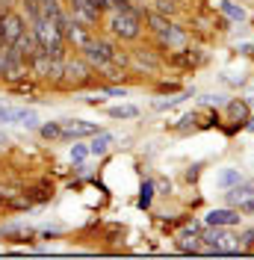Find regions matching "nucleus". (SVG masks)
I'll return each instance as SVG.
<instances>
[{
    "label": "nucleus",
    "instance_id": "1",
    "mask_svg": "<svg viewBox=\"0 0 254 260\" xmlns=\"http://www.w3.org/2000/svg\"><path fill=\"white\" fill-rule=\"evenodd\" d=\"M145 9H130V12H115V9H110L107 15H104V21H101V27H107V32H110L115 42H121V45H127V42H139L145 32Z\"/></svg>",
    "mask_w": 254,
    "mask_h": 260
},
{
    "label": "nucleus",
    "instance_id": "2",
    "mask_svg": "<svg viewBox=\"0 0 254 260\" xmlns=\"http://www.w3.org/2000/svg\"><path fill=\"white\" fill-rule=\"evenodd\" d=\"M89 86H95V68H92V62L83 53L65 56L62 80H59L56 89H62V92H80V89H89Z\"/></svg>",
    "mask_w": 254,
    "mask_h": 260
},
{
    "label": "nucleus",
    "instance_id": "3",
    "mask_svg": "<svg viewBox=\"0 0 254 260\" xmlns=\"http://www.w3.org/2000/svg\"><path fill=\"white\" fill-rule=\"evenodd\" d=\"M30 27H33V32H36L39 48L45 50L48 56H56V59H65V56H68V45H65L62 30H59L50 18H36Z\"/></svg>",
    "mask_w": 254,
    "mask_h": 260
},
{
    "label": "nucleus",
    "instance_id": "4",
    "mask_svg": "<svg viewBox=\"0 0 254 260\" xmlns=\"http://www.w3.org/2000/svg\"><path fill=\"white\" fill-rule=\"evenodd\" d=\"M27 62H30V77L33 80H39L42 86H53V89L59 86L65 59H56V56H48L45 50H39V53L30 56Z\"/></svg>",
    "mask_w": 254,
    "mask_h": 260
},
{
    "label": "nucleus",
    "instance_id": "5",
    "mask_svg": "<svg viewBox=\"0 0 254 260\" xmlns=\"http://www.w3.org/2000/svg\"><path fill=\"white\" fill-rule=\"evenodd\" d=\"M118 48H121V42H115L112 36H98V32H95V36H92V42L80 50V53H83V56L92 62V68H98V65L110 62Z\"/></svg>",
    "mask_w": 254,
    "mask_h": 260
},
{
    "label": "nucleus",
    "instance_id": "6",
    "mask_svg": "<svg viewBox=\"0 0 254 260\" xmlns=\"http://www.w3.org/2000/svg\"><path fill=\"white\" fill-rule=\"evenodd\" d=\"M30 27V21L24 18L21 9H6L3 21H0V45H15L18 36Z\"/></svg>",
    "mask_w": 254,
    "mask_h": 260
},
{
    "label": "nucleus",
    "instance_id": "7",
    "mask_svg": "<svg viewBox=\"0 0 254 260\" xmlns=\"http://www.w3.org/2000/svg\"><path fill=\"white\" fill-rule=\"evenodd\" d=\"M65 9H68V15L74 18V21L86 24L89 30L101 27V21H104V15L98 12V9L92 6V3H89V0H65Z\"/></svg>",
    "mask_w": 254,
    "mask_h": 260
},
{
    "label": "nucleus",
    "instance_id": "8",
    "mask_svg": "<svg viewBox=\"0 0 254 260\" xmlns=\"http://www.w3.org/2000/svg\"><path fill=\"white\" fill-rule=\"evenodd\" d=\"M248 118H251V110H248V104H245L242 98L228 101V107H225V121H231V124H225V133L245 130V121H248Z\"/></svg>",
    "mask_w": 254,
    "mask_h": 260
},
{
    "label": "nucleus",
    "instance_id": "9",
    "mask_svg": "<svg viewBox=\"0 0 254 260\" xmlns=\"http://www.w3.org/2000/svg\"><path fill=\"white\" fill-rule=\"evenodd\" d=\"M59 127H62V142H71V139H89V136H95L98 130H101L95 121H83V118H62Z\"/></svg>",
    "mask_w": 254,
    "mask_h": 260
},
{
    "label": "nucleus",
    "instance_id": "10",
    "mask_svg": "<svg viewBox=\"0 0 254 260\" xmlns=\"http://www.w3.org/2000/svg\"><path fill=\"white\" fill-rule=\"evenodd\" d=\"M62 36H65V45H68V50L74 48V50L80 53V50H83L86 45H89V42H92V36H95V30H89L86 24H80V21H74V18H71V21L65 24Z\"/></svg>",
    "mask_w": 254,
    "mask_h": 260
},
{
    "label": "nucleus",
    "instance_id": "11",
    "mask_svg": "<svg viewBox=\"0 0 254 260\" xmlns=\"http://www.w3.org/2000/svg\"><path fill=\"white\" fill-rule=\"evenodd\" d=\"M130 68L133 71H148V74H157L163 68V56L157 50H145V48H136L130 50Z\"/></svg>",
    "mask_w": 254,
    "mask_h": 260
},
{
    "label": "nucleus",
    "instance_id": "12",
    "mask_svg": "<svg viewBox=\"0 0 254 260\" xmlns=\"http://www.w3.org/2000/svg\"><path fill=\"white\" fill-rule=\"evenodd\" d=\"M169 62L177 65V68H186V71H192V68H198V65L204 62V53L198 48H192V45H183V48H177L172 56H169Z\"/></svg>",
    "mask_w": 254,
    "mask_h": 260
},
{
    "label": "nucleus",
    "instance_id": "13",
    "mask_svg": "<svg viewBox=\"0 0 254 260\" xmlns=\"http://www.w3.org/2000/svg\"><path fill=\"white\" fill-rule=\"evenodd\" d=\"M242 222V213L237 207H219V210H210L204 219V225H222V228H234Z\"/></svg>",
    "mask_w": 254,
    "mask_h": 260
},
{
    "label": "nucleus",
    "instance_id": "14",
    "mask_svg": "<svg viewBox=\"0 0 254 260\" xmlns=\"http://www.w3.org/2000/svg\"><path fill=\"white\" fill-rule=\"evenodd\" d=\"M0 240H6V243H33V240H36V231L27 228V225L9 222V225L0 228Z\"/></svg>",
    "mask_w": 254,
    "mask_h": 260
},
{
    "label": "nucleus",
    "instance_id": "15",
    "mask_svg": "<svg viewBox=\"0 0 254 260\" xmlns=\"http://www.w3.org/2000/svg\"><path fill=\"white\" fill-rule=\"evenodd\" d=\"M12 48H15L24 59H30V56H36V53L42 50V48H39V42H36V32H33V27H27V30L18 36V42L12 45Z\"/></svg>",
    "mask_w": 254,
    "mask_h": 260
},
{
    "label": "nucleus",
    "instance_id": "16",
    "mask_svg": "<svg viewBox=\"0 0 254 260\" xmlns=\"http://www.w3.org/2000/svg\"><path fill=\"white\" fill-rule=\"evenodd\" d=\"M39 89H42V83L33 80V77H24V80H18V83H9V92H12L15 98H27V101H36Z\"/></svg>",
    "mask_w": 254,
    "mask_h": 260
},
{
    "label": "nucleus",
    "instance_id": "17",
    "mask_svg": "<svg viewBox=\"0 0 254 260\" xmlns=\"http://www.w3.org/2000/svg\"><path fill=\"white\" fill-rule=\"evenodd\" d=\"M225 192H228V204H231V207H237V204H242L245 198H251V195H254V180L242 178L237 186H231V189H225Z\"/></svg>",
    "mask_w": 254,
    "mask_h": 260
},
{
    "label": "nucleus",
    "instance_id": "18",
    "mask_svg": "<svg viewBox=\"0 0 254 260\" xmlns=\"http://www.w3.org/2000/svg\"><path fill=\"white\" fill-rule=\"evenodd\" d=\"M89 139H92V142H89V154H92V157H104V154L110 151V145H112L115 136L107 133V130H98L95 136H89Z\"/></svg>",
    "mask_w": 254,
    "mask_h": 260
},
{
    "label": "nucleus",
    "instance_id": "19",
    "mask_svg": "<svg viewBox=\"0 0 254 260\" xmlns=\"http://www.w3.org/2000/svg\"><path fill=\"white\" fill-rule=\"evenodd\" d=\"M39 136H42L45 142H62V127H59V121L39 124Z\"/></svg>",
    "mask_w": 254,
    "mask_h": 260
},
{
    "label": "nucleus",
    "instance_id": "20",
    "mask_svg": "<svg viewBox=\"0 0 254 260\" xmlns=\"http://www.w3.org/2000/svg\"><path fill=\"white\" fill-rule=\"evenodd\" d=\"M239 180H242V172H239V169H222L219 178H216V183H219L222 189H231V186H237Z\"/></svg>",
    "mask_w": 254,
    "mask_h": 260
},
{
    "label": "nucleus",
    "instance_id": "21",
    "mask_svg": "<svg viewBox=\"0 0 254 260\" xmlns=\"http://www.w3.org/2000/svg\"><path fill=\"white\" fill-rule=\"evenodd\" d=\"M107 115H110V118H121V121H124V118H136V115H139V107H133V104L110 107V110H107Z\"/></svg>",
    "mask_w": 254,
    "mask_h": 260
},
{
    "label": "nucleus",
    "instance_id": "22",
    "mask_svg": "<svg viewBox=\"0 0 254 260\" xmlns=\"http://www.w3.org/2000/svg\"><path fill=\"white\" fill-rule=\"evenodd\" d=\"M18 9L24 12L27 21H36V18H42V6H39V0H18Z\"/></svg>",
    "mask_w": 254,
    "mask_h": 260
},
{
    "label": "nucleus",
    "instance_id": "23",
    "mask_svg": "<svg viewBox=\"0 0 254 260\" xmlns=\"http://www.w3.org/2000/svg\"><path fill=\"white\" fill-rule=\"evenodd\" d=\"M219 9H222L231 21H245V18H248V12H245L242 6H237V3H231V0H222V3H219Z\"/></svg>",
    "mask_w": 254,
    "mask_h": 260
},
{
    "label": "nucleus",
    "instance_id": "24",
    "mask_svg": "<svg viewBox=\"0 0 254 260\" xmlns=\"http://www.w3.org/2000/svg\"><path fill=\"white\" fill-rule=\"evenodd\" d=\"M15 124H21V127H27V130H36L39 127V115H36V110L21 107V110H18V121Z\"/></svg>",
    "mask_w": 254,
    "mask_h": 260
},
{
    "label": "nucleus",
    "instance_id": "25",
    "mask_svg": "<svg viewBox=\"0 0 254 260\" xmlns=\"http://www.w3.org/2000/svg\"><path fill=\"white\" fill-rule=\"evenodd\" d=\"M154 12H160V15H169V18H175L183 6H177L175 0H154V6H151Z\"/></svg>",
    "mask_w": 254,
    "mask_h": 260
},
{
    "label": "nucleus",
    "instance_id": "26",
    "mask_svg": "<svg viewBox=\"0 0 254 260\" xmlns=\"http://www.w3.org/2000/svg\"><path fill=\"white\" fill-rule=\"evenodd\" d=\"M151 201H154V180H145L142 189H139V201H136V204H139L142 210H148V207H151Z\"/></svg>",
    "mask_w": 254,
    "mask_h": 260
},
{
    "label": "nucleus",
    "instance_id": "27",
    "mask_svg": "<svg viewBox=\"0 0 254 260\" xmlns=\"http://www.w3.org/2000/svg\"><path fill=\"white\" fill-rule=\"evenodd\" d=\"M86 157H92V154H89V145H80L77 139H74V145H71V160H74V162H83Z\"/></svg>",
    "mask_w": 254,
    "mask_h": 260
},
{
    "label": "nucleus",
    "instance_id": "28",
    "mask_svg": "<svg viewBox=\"0 0 254 260\" xmlns=\"http://www.w3.org/2000/svg\"><path fill=\"white\" fill-rule=\"evenodd\" d=\"M101 92H104V95H112V98H124L127 95L124 86H101Z\"/></svg>",
    "mask_w": 254,
    "mask_h": 260
},
{
    "label": "nucleus",
    "instance_id": "29",
    "mask_svg": "<svg viewBox=\"0 0 254 260\" xmlns=\"http://www.w3.org/2000/svg\"><path fill=\"white\" fill-rule=\"evenodd\" d=\"M237 240H239L242 248H251V245H254V228H251V231H242V237H237Z\"/></svg>",
    "mask_w": 254,
    "mask_h": 260
},
{
    "label": "nucleus",
    "instance_id": "30",
    "mask_svg": "<svg viewBox=\"0 0 254 260\" xmlns=\"http://www.w3.org/2000/svg\"><path fill=\"white\" fill-rule=\"evenodd\" d=\"M198 178H201V162H195V166L186 169V180H189V183H195Z\"/></svg>",
    "mask_w": 254,
    "mask_h": 260
},
{
    "label": "nucleus",
    "instance_id": "31",
    "mask_svg": "<svg viewBox=\"0 0 254 260\" xmlns=\"http://www.w3.org/2000/svg\"><path fill=\"white\" fill-rule=\"evenodd\" d=\"M239 53L251 56V53H254V42H242V45H239Z\"/></svg>",
    "mask_w": 254,
    "mask_h": 260
},
{
    "label": "nucleus",
    "instance_id": "32",
    "mask_svg": "<svg viewBox=\"0 0 254 260\" xmlns=\"http://www.w3.org/2000/svg\"><path fill=\"white\" fill-rule=\"evenodd\" d=\"M154 189H160V192H172V183H166V180H157V183H154Z\"/></svg>",
    "mask_w": 254,
    "mask_h": 260
},
{
    "label": "nucleus",
    "instance_id": "33",
    "mask_svg": "<svg viewBox=\"0 0 254 260\" xmlns=\"http://www.w3.org/2000/svg\"><path fill=\"white\" fill-rule=\"evenodd\" d=\"M177 89H180L177 83H163V86H160V92H177Z\"/></svg>",
    "mask_w": 254,
    "mask_h": 260
},
{
    "label": "nucleus",
    "instance_id": "34",
    "mask_svg": "<svg viewBox=\"0 0 254 260\" xmlns=\"http://www.w3.org/2000/svg\"><path fill=\"white\" fill-rule=\"evenodd\" d=\"M0 9H18V0H0Z\"/></svg>",
    "mask_w": 254,
    "mask_h": 260
},
{
    "label": "nucleus",
    "instance_id": "35",
    "mask_svg": "<svg viewBox=\"0 0 254 260\" xmlns=\"http://www.w3.org/2000/svg\"><path fill=\"white\" fill-rule=\"evenodd\" d=\"M245 130H248V133H254V115L248 118V121H245Z\"/></svg>",
    "mask_w": 254,
    "mask_h": 260
},
{
    "label": "nucleus",
    "instance_id": "36",
    "mask_svg": "<svg viewBox=\"0 0 254 260\" xmlns=\"http://www.w3.org/2000/svg\"><path fill=\"white\" fill-rule=\"evenodd\" d=\"M130 3H133V6H145V3H148V0H130Z\"/></svg>",
    "mask_w": 254,
    "mask_h": 260
},
{
    "label": "nucleus",
    "instance_id": "37",
    "mask_svg": "<svg viewBox=\"0 0 254 260\" xmlns=\"http://www.w3.org/2000/svg\"><path fill=\"white\" fill-rule=\"evenodd\" d=\"M6 142H9V139H6V136H3V133H0V145H6Z\"/></svg>",
    "mask_w": 254,
    "mask_h": 260
},
{
    "label": "nucleus",
    "instance_id": "38",
    "mask_svg": "<svg viewBox=\"0 0 254 260\" xmlns=\"http://www.w3.org/2000/svg\"><path fill=\"white\" fill-rule=\"evenodd\" d=\"M175 3H177V6H186V0H175Z\"/></svg>",
    "mask_w": 254,
    "mask_h": 260
},
{
    "label": "nucleus",
    "instance_id": "39",
    "mask_svg": "<svg viewBox=\"0 0 254 260\" xmlns=\"http://www.w3.org/2000/svg\"><path fill=\"white\" fill-rule=\"evenodd\" d=\"M0 207H3V198H0Z\"/></svg>",
    "mask_w": 254,
    "mask_h": 260
},
{
    "label": "nucleus",
    "instance_id": "40",
    "mask_svg": "<svg viewBox=\"0 0 254 260\" xmlns=\"http://www.w3.org/2000/svg\"><path fill=\"white\" fill-rule=\"evenodd\" d=\"M39 3H45V0H39Z\"/></svg>",
    "mask_w": 254,
    "mask_h": 260
},
{
    "label": "nucleus",
    "instance_id": "41",
    "mask_svg": "<svg viewBox=\"0 0 254 260\" xmlns=\"http://www.w3.org/2000/svg\"><path fill=\"white\" fill-rule=\"evenodd\" d=\"M251 59H254V53H251Z\"/></svg>",
    "mask_w": 254,
    "mask_h": 260
}]
</instances>
